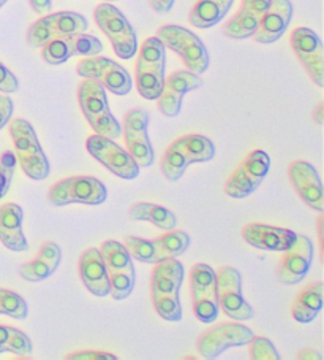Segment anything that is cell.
Here are the masks:
<instances>
[{
  "instance_id": "27",
  "label": "cell",
  "mask_w": 324,
  "mask_h": 360,
  "mask_svg": "<svg viewBox=\"0 0 324 360\" xmlns=\"http://www.w3.org/2000/svg\"><path fill=\"white\" fill-rule=\"evenodd\" d=\"M62 260V251L58 243L46 241L43 243L39 254L34 260L20 266V275L22 279L30 283L45 281L53 273L59 269Z\"/></svg>"
},
{
  "instance_id": "19",
  "label": "cell",
  "mask_w": 324,
  "mask_h": 360,
  "mask_svg": "<svg viewBox=\"0 0 324 360\" xmlns=\"http://www.w3.org/2000/svg\"><path fill=\"white\" fill-rule=\"evenodd\" d=\"M203 86V79L190 70H179L165 78L163 89L157 98V107L161 115L168 117H176L182 108L185 94L196 91Z\"/></svg>"
},
{
  "instance_id": "39",
  "label": "cell",
  "mask_w": 324,
  "mask_h": 360,
  "mask_svg": "<svg viewBox=\"0 0 324 360\" xmlns=\"http://www.w3.org/2000/svg\"><path fill=\"white\" fill-rule=\"evenodd\" d=\"M18 89H20V82H18L15 73L0 62V92L11 94V92H16Z\"/></svg>"
},
{
  "instance_id": "34",
  "label": "cell",
  "mask_w": 324,
  "mask_h": 360,
  "mask_svg": "<svg viewBox=\"0 0 324 360\" xmlns=\"http://www.w3.org/2000/svg\"><path fill=\"white\" fill-rule=\"evenodd\" d=\"M155 311L161 319L177 322L182 319V305H180L179 294H151Z\"/></svg>"
},
{
  "instance_id": "6",
  "label": "cell",
  "mask_w": 324,
  "mask_h": 360,
  "mask_svg": "<svg viewBox=\"0 0 324 360\" xmlns=\"http://www.w3.org/2000/svg\"><path fill=\"white\" fill-rule=\"evenodd\" d=\"M93 18L97 26L109 39L117 58L123 60L135 58L138 53V39L133 26L119 8L109 2H103L93 11Z\"/></svg>"
},
{
  "instance_id": "4",
  "label": "cell",
  "mask_w": 324,
  "mask_h": 360,
  "mask_svg": "<svg viewBox=\"0 0 324 360\" xmlns=\"http://www.w3.org/2000/svg\"><path fill=\"white\" fill-rule=\"evenodd\" d=\"M10 135L15 145L18 164H21L22 172L30 179L41 181L49 175V160L36 136L32 124L26 120H13L10 122Z\"/></svg>"
},
{
  "instance_id": "3",
  "label": "cell",
  "mask_w": 324,
  "mask_h": 360,
  "mask_svg": "<svg viewBox=\"0 0 324 360\" xmlns=\"http://www.w3.org/2000/svg\"><path fill=\"white\" fill-rule=\"evenodd\" d=\"M78 102L93 132L114 140L122 135V127L111 113L106 89L95 79L84 78L78 88Z\"/></svg>"
},
{
  "instance_id": "35",
  "label": "cell",
  "mask_w": 324,
  "mask_h": 360,
  "mask_svg": "<svg viewBox=\"0 0 324 360\" xmlns=\"http://www.w3.org/2000/svg\"><path fill=\"white\" fill-rule=\"evenodd\" d=\"M0 314L10 316V318L18 321L26 319L29 314L27 303L13 290L0 289Z\"/></svg>"
},
{
  "instance_id": "42",
  "label": "cell",
  "mask_w": 324,
  "mask_h": 360,
  "mask_svg": "<svg viewBox=\"0 0 324 360\" xmlns=\"http://www.w3.org/2000/svg\"><path fill=\"white\" fill-rule=\"evenodd\" d=\"M174 2H176V0H149L151 7L160 15L170 13L174 7Z\"/></svg>"
},
{
  "instance_id": "5",
  "label": "cell",
  "mask_w": 324,
  "mask_h": 360,
  "mask_svg": "<svg viewBox=\"0 0 324 360\" xmlns=\"http://www.w3.org/2000/svg\"><path fill=\"white\" fill-rule=\"evenodd\" d=\"M157 37L163 41L165 48L180 56L187 70L201 75L209 68L210 56L208 48L191 30L176 24H166L157 30Z\"/></svg>"
},
{
  "instance_id": "44",
  "label": "cell",
  "mask_w": 324,
  "mask_h": 360,
  "mask_svg": "<svg viewBox=\"0 0 324 360\" xmlns=\"http://www.w3.org/2000/svg\"><path fill=\"white\" fill-rule=\"evenodd\" d=\"M297 359L301 360H321V354H318L313 349H304L297 354Z\"/></svg>"
},
{
  "instance_id": "11",
  "label": "cell",
  "mask_w": 324,
  "mask_h": 360,
  "mask_svg": "<svg viewBox=\"0 0 324 360\" xmlns=\"http://www.w3.org/2000/svg\"><path fill=\"white\" fill-rule=\"evenodd\" d=\"M253 332L250 327L234 322H223L208 328L196 340V351L203 359H217L229 347H239L250 343Z\"/></svg>"
},
{
  "instance_id": "29",
  "label": "cell",
  "mask_w": 324,
  "mask_h": 360,
  "mask_svg": "<svg viewBox=\"0 0 324 360\" xmlns=\"http://www.w3.org/2000/svg\"><path fill=\"white\" fill-rule=\"evenodd\" d=\"M323 289L324 285L321 281L307 285L292 303V319L297 321L299 324H309V322L315 321L323 308Z\"/></svg>"
},
{
  "instance_id": "21",
  "label": "cell",
  "mask_w": 324,
  "mask_h": 360,
  "mask_svg": "<svg viewBox=\"0 0 324 360\" xmlns=\"http://www.w3.org/2000/svg\"><path fill=\"white\" fill-rule=\"evenodd\" d=\"M288 178L297 195L316 211L324 210V195L320 175L307 160H295L288 167Z\"/></svg>"
},
{
  "instance_id": "47",
  "label": "cell",
  "mask_w": 324,
  "mask_h": 360,
  "mask_svg": "<svg viewBox=\"0 0 324 360\" xmlns=\"http://www.w3.org/2000/svg\"><path fill=\"white\" fill-rule=\"evenodd\" d=\"M104 2H109L111 4V2H114V0H104Z\"/></svg>"
},
{
  "instance_id": "12",
  "label": "cell",
  "mask_w": 324,
  "mask_h": 360,
  "mask_svg": "<svg viewBox=\"0 0 324 360\" xmlns=\"http://www.w3.org/2000/svg\"><path fill=\"white\" fill-rule=\"evenodd\" d=\"M76 72L79 77L95 79L104 89L116 96H127L133 88V79L126 68L98 54L79 60Z\"/></svg>"
},
{
  "instance_id": "1",
  "label": "cell",
  "mask_w": 324,
  "mask_h": 360,
  "mask_svg": "<svg viewBox=\"0 0 324 360\" xmlns=\"http://www.w3.org/2000/svg\"><path fill=\"white\" fill-rule=\"evenodd\" d=\"M215 156V146L208 136L190 134L174 140L165 151L160 162V170L166 179L177 181L185 175V170L193 164L209 162Z\"/></svg>"
},
{
  "instance_id": "17",
  "label": "cell",
  "mask_w": 324,
  "mask_h": 360,
  "mask_svg": "<svg viewBox=\"0 0 324 360\" xmlns=\"http://www.w3.org/2000/svg\"><path fill=\"white\" fill-rule=\"evenodd\" d=\"M103 51V43L97 37L89 35L86 32L73 34L48 41L45 46H41V56L48 64L60 65L67 62L73 56H83L90 58Z\"/></svg>"
},
{
  "instance_id": "46",
  "label": "cell",
  "mask_w": 324,
  "mask_h": 360,
  "mask_svg": "<svg viewBox=\"0 0 324 360\" xmlns=\"http://www.w3.org/2000/svg\"><path fill=\"white\" fill-rule=\"evenodd\" d=\"M7 2H8V0H0V8H2V7H4V5H5V4H7Z\"/></svg>"
},
{
  "instance_id": "45",
  "label": "cell",
  "mask_w": 324,
  "mask_h": 360,
  "mask_svg": "<svg viewBox=\"0 0 324 360\" xmlns=\"http://www.w3.org/2000/svg\"><path fill=\"white\" fill-rule=\"evenodd\" d=\"M315 121L318 124H323V121H324V103L323 102L318 105V110H316V113H315Z\"/></svg>"
},
{
  "instance_id": "24",
  "label": "cell",
  "mask_w": 324,
  "mask_h": 360,
  "mask_svg": "<svg viewBox=\"0 0 324 360\" xmlns=\"http://www.w3.org/2000/svg\"><path fill=\"white\" fill-rule=\"evenodd\" d=\"M269 4L271 0H242L238 13L223 26V34L234 40L250 39L257 32Z\"/></svg>"
},
{
  "instance_id": "25",
  "label": "cell",
  "mask_w": 324,
  "mask_h": 360,
  "mask_svg": "<svg viewBox=\"0 0 324 360\" xmlns=\"http://www.w3.org/2000/svg\"><path fill=\"white\" fill-rule=\"evenodd\" d=\"M79 275L81 281L86 285V289L95 297H108L111 285L109 275L106 271V266L100 251L97 248H89L79 259Z\"/></svg>"
},
{
  "instance_id": "30",
  "label": "cell",
  "mask_w": 324,
  "mask_h": 360,
  "mask_svg": "<svg viewBox=\"0 0 324 360\" xmlns=\"http://www.w3.org/2000/svg\"><path fill=\"white\" fill-rule=\"evenodd\" d=\"M234 0H198L189 15L191 26L209 29L219 24L231 8Z\"/></svg>"
},
{
  "instance_id": "18",
  "label": "cell",
  "mask_w": 324,
  "mask_h": 360,
  "mask_svg": "<svg viewBox=\"0 0 324 360\" xmlns=\"http://www.w3.org/2000/svg\"><path fill=\"white\" fill-rule=\"evenodd\" d=\"M290 43L297 59L305 67L316 86H324V54L323 43L316 32L309 27H296L290 35Z\"/></svg>"
},
{
  "instance_id": "16",
  "label": "cell",
  "mask_w": 324,
  "mask_h": 360,
  "mask_svg": "<svg viewBox=\"0 0 324 360\" xmlns=\"http://www.w3.org/2000/svg\"><path fill=\"white\" fill-rule=\"evenodd\" d=\"M123 140L126 150L132 154L140 167H151L155 160L149 140V115L146 110L135 108L123 116Z\"/></svg>"
},
{
  "instance_id": "14",
  "label": "cell",
  "mask_w": 324,
  "mask_h": 360,
  "mask_svg": "<svg viewBox=\"0 0 324 360\" xmlns=\"http://www.w3.org/2000/svg\"><path fill=\"white\" fill-rule=\"evenodd\" d=\"M190 289L193 299V311L204 324H212L219 318V302H217L215 270L205 264L193 265L190 271Z\"/></svg>"
},
{
  "instance_id": "28",
  "label": "cell",
  "mask_w": 324,
  "mask_h": 360,
  "mask_svg": "<svg viewBox=\"0 0 324 360\" xmlns=\"http://www.w3.org/2000/svg\"><path fill=\"white\" fill-rule=\"evenodd\" d=\"M184 276V266L177 259L158 260L151 275V294H179Z\"/></svg>"
},
{
  "instance_id": "41",
  "label": "cell",
  "mask_w": 324,
  "mask_h": 360,
  "mask_svg": "<svg viewBox=\"0 0 324 360\" xmlns=\"http://www.w3.org/2000/svg\"><path fill=\"white\" fill-rule=\"evenodd\" d=\"M15 111L13 101L8 96H0V130H2L11 120Z\"/></svg>"
},
{
  "instance_id": "26",
  "label": "cell",
  "mask_w": 324,
  "mask_h": 360,
  "mask_svg": "<svg viewBox=\"0 0 324 360\" xmlns=\"http://www.w3.org/2000/svg\"><path fill=\"white\" fill-rule=\"evenodd\" d=\"M24 211L16 203H4L0 207V241L13 252L29 251V241L22 232Z\"/></svg>"
},
{
  "instance_id": "38",
  "label": "cell",
  "mask_w": 324,
  "mask_h": 360,
  "mask_svg": "<svg viewBox=\"0 0 324 360\" xmlns=\"http://www.w3.org/2000/svg\"><path fill=\"white\" fill-rule=\"evenodd\" d=\"M248 352H250V359L253 360H278L280 354L277 347L274 346L271 340L264 337H252L250 343H248Z\"/></svg>"
},
{
  "instance_id": "15",
  "label": "cell",
  "mask_w": 324,
  "mask_h": 360,
  "mask_svg": "<svg viewBox=\"0 0 324 360\" xmlns=\"http://www.w3.org/2000/svg\"><path fill=\"white\" fill-rule=\"evenodd\" d=\"M215 281L217 302L222 311L238 322L252 319L255 311L242 295L241 273L233 266H220L219 271H215Z\"/></svg>"
},
{
  "instance_id": "8",
  "label": "cell",
  "mask_w": 324,
  "mask_h": 360,
  "mask_svg": "<svg viewBox=\"0 0 324 360\" xmlns=\"http://www.w3.org/2000/svg\"><path fill=\"white\" fill-rule=\"evenodd\" d=\"M108 198V191L100 179L93 176H72L60 179L51 186L48 200L55 207H67L72 203L102 205Z\"/></svg>"
},
{
  "instance_id": "22",
  "label": "cell",
  "mask_w": 324,
  "mask_h": 360,
  "mask_svg": "<svg viewBox=\"0 0 324 360\" xmlns=\"http://www.w3.org/2000/svg\"><path fill=\"white\" fill-rule=\"evenodd\" d=\"M292 231L269 224H248L242 229V238L245 243L261 251L269 252H285L288 251L296 240Z\"/></svg>"
},
{
  "instance_id": "40",
  "label": "cell",
  "mask_w": 324,
  "mask_h": 360,
  "mask_svg": "<svg viewBox=\"0 0 324 360\" xmlns=\"http://www.w3.org/2000/svg\"><path fill=\"white\" fill-rule=\"evenodd\" d=\"M67 360H116L117 357L108 351H76L68 354Z\"/></svg>"
},
{
  "instance_id": "7",
  "label": "cell",
  "mask_w": 324,
  "mask_h": 360,
  "mask_svg": "<svg viewBox=\"0 0 324 360\" xmlns=\"http://www.w3.org/2000/svg\"><path fill=\"white\" fill-rule=\"evenodd\" d=\"M98 251L109 275V295L114 300H126L132 295L136 283L133 259L130 257L126 246L116 240L103 241Z\"/></svg>"
},
{
  "instance_id": "31",
  "label": "cell",
  "mask_w": 324,
  "mask_h": 360,
  "mask_svg": "<svg viewBox=\"0 0 324 360\" xmlns=\"http://www.w3.org/2000/svg\"><path fill=\"white\" fill-rule=\"evenodd\" d=\"M130 218L133 221L152 222L155 227L161 229V231H173L177 224L176 214L171 210L149 202L133 203L132 208H130Z\"/></svg>"
},
{
  "instance_id": "9",
  "label": "cell",
  "mask_w": 324,
  "mask_h": 360,
  "mask_svg": "<svg viewBox=\"0 0 324 360\" xmlns=\"http://www.w3.org/2000/svg\"><path fill=\"white\" fill-rule=\"evenodd\" d=\"M89 27L86 18L74 11H59L41 16L27 30V43L34 48L45 46L48 41L62 37L86 32Z\"/></svg>"
},
{
  "instance_id": "32",
  "label": "cell",
  "mask_w": 324,
  "mask_h": 360,
  "mask_svg": "<svg viewBox=\"0 0 324 360\" xmlns=\"http://www.w3.org/2000/svg\"><path fill=\"white\" fill-rule=\"evenodd\" d=\"M151 241L155 250V264L163 259H177L190 248L189 235L182 231H174V229Z\"/></svg>"
},
{
  "instance_id": "37",
  "label": "cell",
  "mask_w": 324,
  "mask_h": 360,
  "mask_svg": "<svg viewBox=\"0 0 324 360\" xmlns=\"http://www.w3.org/2000/svg\"><path fill=\"white\" fill-rule=\"evenodd\" d=\"M18 167L15 151H4L0 154V198L8 194Z\"/></svg>"
},
{
  "instance_id": "20",
  "label": "cell",
  "mask_w": 324,
  "mask_h": 360,
  "mask_svg": "<svg viewBox=\"0 0 324 360\" xmlns=\"http://www.w3.org/2000/svg\"><path fill=\"white\" fill-rule=\"evenodd\" d=\"M313 262V243L305 235H296V240L288 251H285L282 262L278 264L277 278L286 285L301 283Z\"/></svg>"
},
{
  "instance_id": "2",
  "label": "cell",
  "mask_w": 324,
  "mask_h": 360,
  "mask_svg": "<svg viewBox=\"0 0 324 360\" xmlns=\"http://www.w3.org/2000/svg\"><path fill=\"white\" fill-rule=\"evenodd\" d=\"M166 48L158 37H149L138 49L135 82L136 89L147 101H157L165 84Z\"/></svg>"
},
{
  "instance_id": "10",
  "label": "cell",
  "mask_w": 324,
  "mask_h": 360,
  "mask_svg": "<svg viewBox=\"0 0 324 360\" xmlns=\"http://www.w3.org/2000/svg\"><path fill=\"white\" fill-rule=\"evenodd\" d=\"M271 169V158L263 150H255L247 154L241 165L225 183V194L231 198H245L257 191L264 181Z\"/></svg>"
},
{
  "instance_id": "36",
  "label": "cell",
  "mask_w": 324,
  "mask_h": 360,
  "mask_svg": "<svg viewBox=\"0 0 324 360\" xmlns=\"http://www.w3.org/2000/svg\"><path fill=\"white\" fill-rule=\"evenodd\" d=\"M123 246H126V250L128 251L132 259L142 264H155V250L151 240H144L140 237H127Z\"/></svg>"
},
{
  "instance_id": "23",
  "label": "cell",
  "mask_w": 324,
  "mask_h": 360,
  "mask_svg": "<svg viewBox=\"0 0 324 360\" xmlns=\"http://www.w3.org/2000/svg\"><path fill=\"white\" fill-rule=\"evenodd\" d=\"M292 18L291 0H271L269 7L261 18L253 39L263 45L280 40L288 29Z\"/></svg>"
},
{
  "instance_id": "33",
  "label": "cell",
  "mask_w": 324,
  "mask_h": 360,
  "mask_svg": "<svg viewBox=\"0 0 324 360\" xmlns=\"http://www.w3.org/2000/svg\"><path fill=\"white\" fill-rule=\"evenodd\" d=\"M10 352L15 356H29L32 352V341L26 333L10 326H0V354Z\"/></svg>"
},
{
  "instance_id": "13",
  "label": "cell",
  "mask_w": 324,
  "mask_h": 360,
  "mask_svg": "<svg viewBox=\"0 0 324 360\" xmlns=\"http://www.w3.org/2000/svg\"><path fill=\"white\" fill-rule=\"evenodd\" d=\"M86 148L90 156L106 167L113 175L122 179H135L140 175L141 167L136 164L127 150L117 145L114 140L108 136L93 134L86 141Z\"/></svg>"
},
{
  "instance_id": "43",
  "label": "cell",
  "mask_w": 324,
  "mask_h": 360,
  "mask_svg": "<svg viewBox=\"0 0 324 360\" xmlns=\"http://www.w3.org/2000/svg\"><path fill=\"white\" fill-rule=\"evenodd\" d=\"M29 4H30V7H32L35 13L43 15V16L48 15L53 8L51 0H29Z\"/></svg>"
}]
</instances>
